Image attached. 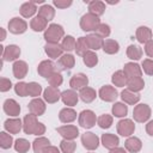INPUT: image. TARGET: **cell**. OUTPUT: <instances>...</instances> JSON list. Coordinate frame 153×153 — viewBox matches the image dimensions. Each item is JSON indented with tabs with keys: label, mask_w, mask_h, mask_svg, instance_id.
Listing matches in <instances>:
<instances>
[{
	"label": "cell",
	"mask_w": 153,
	"mask_h": 153,
	"mask_svg": "<svg viewBox=\"0 0 153 153\" xmlns=\"http://www.w3.org/2000/svg\"><path fill=\"white\" fill-rule=\"evenodd\" d=\"M23 130L27 135L42 136L45 133V126L42 122L37 121V116L27 114L23 118Z\"/></svg>",
	"instance_id": "cell-1"
},
{
	"label": "cell",
	"mask_w": 153,
	"mask_h": 153,
	"mask_svg": "<svg viewBox=\"0 0 153 153\" xmlns=\"http://www.w3.org/2000/svg\"><path fill=\"white\" fill-rule=\"evenodd\" d=\"M65 37V29L59 24H50L44 31V39L47 43H59Z\"/></svg>",
	"instance_id": "cell-2"
},
{
	"label": "cell",
	"mask_w": 153,
	"mask_h": 153,
	"mask_svg": "<svg viewBox=\"0 0 153 153\" xmlns=\"http://www.w3.org/2000/svg\"><path fill=\"white\" fill-rule=\"evenodd\" d=\"M99 24H100L99 17H97L92 13H86L80 18V27L85 32L96 31V29L99 26Z\"/></svg>",
	"instance_id": "cell-3"
},
{
	"label": "cell",
	"mask_w": 153,
	"mask_h": 153,
	"mask_svg": "<svg viewBox=\"0 0 153 153\" xmlns=\"http://www.w3.org/2000/svg\"><path fill=\"white\" fill-rule=\"evenodd\" d=\"M78 123L85 129H91L97 123V116L92 110H82L78 115Z\"/></svg>",
	"instance_id": "cell-4"
},
{
	"label": "cell",
	"mask_w": 153,
	"mask_h": 153,
	"mask_svg": "<svg viewBox=\"0 0 153 153\" xmlns=\"http://www.w3.org/2000/svg\"><path fill=\"white\" fill-rule=\"evenodd\" d=\"M151 108L149 105L147 104H137L134 106V110H133V117L136 122L139 123H145L149 120L151 117Z\"/></svg>",
	"instance_id": "cell-5"
},
{
	"label": "cell",
	"mask_w": 153,
	"mask_h": 153,
	"mask_svg": "<svg viewBox=\"0 0 153 153\" xmlns=\"http://www.w3.org/2000/svg\"><path fill=\"white\" fill-rule=\"evenodd\" d=\"M116 129H117V133L121 136L129 137V136H131L134 134L135 124L130 118H123V120L118 121V123L116 126Z\"/></svg>",
	"instance_id": "cell-6"
},
{
	"label": "cell",
	"mask_w": 153,
	"mask_h": 153,
	"mask_svg": "<svg viewBox=\"0 0 153 153\" xmlns=\"http://www.w3.org/2000/svg\"><path fill=\"white\" fill-rule=\"evenodd\" d=\"M98 96L102 100L106 102V103H111L115 102L118 97V92L116 91V88L111 85H104L99 88L98 91Z\"/></svg>",
	"instance_id": "cell-7"
},
{
	"label": "cell",
	"mask_w": 153,
	"mask_h": 153,
	"mask_svg": "<svg viewBox=\"0 0 153 153\" xmlns=\"http://www.w3.org/2000/svg\"><path fill=\"white\" fill-rule=\"evenodd\" d=\"M81 143L88 151H94L99 146V137L92 131H85L81 135Z\"/></svg>",
	"instance_id": "cell-8"
},
{
	"label": "cell",
	"mask_w": 153,
	"mask_h": 153,
	"mask_svg": "<svg viewBox=\"0 0 153 153\" xmlns=\"http://www.w3.org/2000/svg\"><path fill=\"white\" fill-rule=\"evenodd\" d=\"M26 29H27V23L19 17H13L8 22V31L11 33L20 35V33H24Z\"/></svg>",
	"instance_id": "cell-9"
},
{
	"label": "cell",
	"mask_w": 153,
	"mask_h": 153,
	"mask_svg": "<svg viewBox=\"0 0 153 153\" xmlns=\"http://www.w3.org/2000/svg\"><path fill=\"white\" fill-rule=\"evenodd\" d=\"M56 130L66 140H74L79 136V129L76 126H73V124H66V126L57 127Z\"/></svg>",
	"instance_id": "cell-10"
},
{
	"label": "cell",
	"mask_w": 153,
	"mask_h": 153,
	"mask_svg": "<svg viewBox=\"0 0 153 153\" xmlns=\"http://www.w3.org/2000/svg\"><path fill=\"white\" fill-rule=\"evenodd\" d=\"M20 56V48L16 44H8L7 47L4 48V51H2V62L4 61H17L18 57Z\"/></svg>",
	"instance_id": "cell-11"
},
{
	"label": "cell",
	"mask_w": 153,
	"mask_h": 153,
	"mask_svg": "<svg viewBox=\"0 0 153 153\" xmlns=\"http://www.w3.org/2000/svg\"><path fill=\"white\" fill-rule=\"evenodd\" d=\"M55 68H56V65L51 60H43V61L39 62L38 67H37V72L41 76L48 79L53 73L56 72Z\"/></svg>",
	"instance_id": "cell-12"
},
{
	"label": "cell",
	"mask_w": 153,
	"mask_h": 153,
	"mask_svg": "<svg viewBox=\"0 0 153 153\" xmlns=\"http://www.w3.org/2000/svg\"><path fill=\"white\" fill-rule=\"evenodd\" d=\"M29 111L30 114L35 115V116H42L44 112H45V109H47V105H45V102L44 99H41V98H33L29 105Z\"/></svg>",
	"instance_id": "cell-13"
},
{
	"label": "cell",
	"mask_w": 153,
	"mask_h": 153,
	"mask_svg": "<svg viewBox=\"0 0 153 153\" xmlns=\"http://www.w3.org/2000/svg\"><path fill=\"white\" fill-rule=\"evenodd\" d=\"M88 85V78L84 73L74 74L69 80V86L72 90H81Z\"/></svg>",
	"instance_id": "cell-14"
},
{
	"label": "cell",
	"mask_w": 153,
	"mask_h": 153,
	"mask_svg": "<svg viewBox=\"0 0 153 153\" xmlns=\"http://www.w3.org/2000/svg\"><path fill=\"white\" fill-rule=\"evenodd\" d=\"M43 99L48 104H54V103H56V102H59L61 99V92H60V90L57 87L48 86L43 91Z\"/></svg>",
	"instance_id": "cell-15"
},
{
	"label": "cell",
	"mask_w": 153,
	"mask_h": 153,
	"mask_svg": "<svg viewBox=\"0 0 153 153\" xmlns=\"http://www.w3.org/2000/svg\"><path fill=\"white\" fill-rule=\"evenodd\" d=\"M61 100L63 102L65 105H67L68 108H72L74 105H76L78 100H79V93H76L75 90H66L63 92H61Z\"/></svg>",
	"instance_id": "cell-16"
},
{
	"label": "cell",
	"mask_w": 153,
	"mask_h": 153,
	"mask_svg": "<svg viewBox=\"0 0 153 153\" xmlns=\"http://www.w3.org/2000/svg\"><path fill=\"white\" fill-rule=\"evenodd\" d=\"M44 51L48 55V57H50L53 60L60 59L63 55V49H62L61 44H59V43H45Z\"/></svg>",
	"instance_id": "cell-17"
},
{
	"label": "cell",
	"mask_w": 153,
	"mask_h": 153,
	"mask_svg": "<svg viewBox=\"0 0 153 153\" xmlns=\"http://www.w3.org/2000/svg\"><path fill=\"white\" fill-rule=\"evenodd\" d=\"M123 73L126 74V76L128 79H131V78H141L142 69H141V67L137 63H135V62H128L123 67Z\"/></svg>",
	"instance_id": "cell-18"
},
{
	"label": "cell",
	"mask_w": 153,
	"mask_h": 153,
	"mask_svg": "<svg viewBox=\"0 0 153 153\" xmlns=\"http://www.w3.org/2000/svg\"><path fill=\"white\" fill-rule=\"evenodd\" d=\"M27 63L23 60H17L14 61L13 66H12V72H13V75L14 78L17 79H24L27 74Z\"/></svg>",
	"instance_id": "cell-19"
},
{
	"label": "cell",
	"mask_w": 153,
	"mask_h": 153,
	"mask_svg": "<svg viewBox=\"0 0 153 153\" xmlns=\"http://www.w3.org/2000/svg\"><path fill=\"white\" fill-rule=\"evenodd\" d=\"M4 111L6 115L12 116V117H17L20 114V105L12 98H8L4 102Z\"/></svg>",
	"instance_id": "cell-20"
},
{
	"label": "cell",
	"mask_w": 153,
	"mask_h": 153,
	"mask_svg": "<svg viewBox=\"0 0 153 153\" xmlns=\"http://www.w3.org/2000/svg\"><path fill=\"white\" fill-rule=\"evenodd\" d=\"M4 128L10 134H18L23 129V121L20 118H8L5 121Z\"/></svg>",
	"instance_id": "cell-21"
},
{
	"label": "cell",
	"mask_w": 153,
	"mask_h": 153,
	"mask_svg": "<svg viewBox=\"0 0 153 153\" xmlns=\"http://www.w3.org/2000/svg\"><path fill=\"white\" fill-rule=\"evenodd\" d=\"M75 65V57L72 54H63L59 60H57V67L61 71H69L74 67Z\"/></svg>",
	"instance_id": "cell-22"
},
{
	"label": "cell",
	"mask_w": 153,
	"mask_h": 153,
	"mask_svg": "<svg viewBox=\"0 0 153 153\" xmlns=\"http://www.w3.org/2000/svg\"><path fill=\"white\" fill-rule=\"evenodd\" d=\"M152 36H153V32L152 30L148 27V26H139L136 29V32H135V37L137 39L139 43H147L152 39Z\"/></svg>",
	"instance_id": "cell-23"
},
{
	"label": "cell",
	"mask_w": 153,
	"mask_h": 153,
	"mask_svg": "<svg viewBox=\"0 0 153 153\" xmlns=\"http://www.w3.org/2000/svg\"><path fill=\"white\" fill-rule=\"evenodd\" d=\"M100 142L102 145L106 148V149H112V148H116L118 147V143H120V139L118 136H116L115 134H110V133H106V134H103L102 137H100Z\"/></svg>",
	"instance_id": "cell-24"
},
{
	"label": "cell",
	"mask_w": 153,
	"mask_h": 153,
	"mask_svg": "<svg viewBox=\"0 0 153 153\" xmlns=\"http://www.w3.org/2000/svg\"><path fill=\"white\" fill-rule=\"evenodd\" d=\"M124 148L130 153H137L142 148V142L136 136H129L124 142Z\"/></svg>",
	"instance_id": "cell-25"
},
{
	"label": "cell",
	"mask_w": 153,
	"mask_h": 153,
	"mask_svg": "<svg viewBox=\"0 0 153 153\" xmlns=\"http://www.w3.org/2000/svg\"><path fill=\"white\" fill-rule=\"evenodd\" d=\"M59 120L62 123H71L76 120V111L73 108H63L59 112Z\"/></svg>",
	"instance_id": "cell-26"
},
{
	"label": "cell",
	"mask_w": 153,
	"mask_h": 153,
	"mask_svg": "<svg viewBox=\"0 0 153 153\" xmlns=\"http://www.w3.org/2000/svg\"><path fill=\"white\" fill-rule=\"evenodd\" d=\"M88 5V13H92L97 17H100L105 12V4L99 0H92V1H85Z\"/></svg>",
	"instance_id": "cell-27"
},
{
	"label": "cell",
	"mask_w": 153,
	"mask_h": 153,
	"mask_svg": "<svg viewBox=\"0 0 153 153\" xmlns=\"http://www.w3.org/2000/svg\"><path fill=\"white\" fill-rule=\"evenodd\" d=\"M121 98H122V100L126 104H128V105H135L140 100V94L136 93V92H133V91H130L128 88H126V90H123L121 92Z\"/></svg>",
	"instance_id": "cell-28"
},
{
	"label": "cell",
	"mask_w": 153,
	"mask_h": 153,
	"mask_svg": "<svg viewBox=\"0 0 153 153\" xmlns=\"http://www.w3.org/2000/svg\"><path fill=\"white\" fill-rule=\"evenodd\" d=\"M37 11H38L37 10V6H36V4L33 1H26L19 8V13L24 18H31Z\"/></svg>",
	"instance_id": "cell-29"
},
{
	"label": "cell",
	"mask_w": 153,
	"mask_h": 153,
	"mask_svg": "<svg viewBox=\"0 0 153 153\" xmlns=\"http://www.w3.org/2000/svg\"><path fill=\"white\" fill-rule=\"evenodd\" d=\"M96 97H97V92L92 87L86 86V87L79 90V98L84 103H91V102H93L96 99Z\"/></svg>",
	"instance_id": "cell-30"
},
{
	"label": "cell",
	"mask_w": 153,
	"mask_h": 153,
	"mask_svg": "<svg viewBox=\"0 0 153 153\" xmlns=\"http://www.w3.org/2000/svg\"><path fill=\"white\" fill-rule=\"evenodd\" d=\"M37 16L41 17V18H43V19H45L47 22H50L55 17V10H54V7L51 5L44 4V5H42L38 8V14Z\"/></svg>",
	"instance_id": "cell-31"
},
{
	"label": "cell",
	"mask_w": 153,
	"mask_h": 153,
	"mask_svg": "<svg viewBox=\"0 0 153 153\" xmlns=\"http://www.w3.org/2000/svg\"><path fill=\"white\" fill-rule=\"evenodd\" d=\"M86 41H87L88 48H90L92 51L103 48L104 39H103L102 37H99L98 35H96V33H90V35H87V36H86Z\"/></svg>",
	"instance_id": "cell-32"
},
{
	"label": "cell",
	"mask_w": 153,
	"mask_h": 153,
	"mask_svg": "<svg viewBox=\"0 0 153 153\" xmlns=\"http://www.w3.org/2000/svg\"><path fill=\"white\" fill-rule=\"evenodd\" d=\"M48 146H50V141H49V139H47L44 136H38L32 142V149L35 153H43V151Z\"/></svg>",
	"instance_id": "cell-33"
},
{
	"label": "cell",
	"mask_w": 153,
	"mask_h": 153,
	"mask_svg": "<svg viewBox=\"0 0 153 153\" xmlns=\"http://www.w3.org/2000/svg\"><path fill=\"white\" fill-rule=\"evenodd\" d=\"M47 25H48V22L38 16L33 17L30 22V27L35 31V32H41V31H45L47 30Z\"/></svg>",
	"instance_id": "cell-34"
},
{
	"label": "cell",
	"mask_w": 153,
	"mask_h": 153,
	"mask_svg": "<svg viewBox=\"0 0 153 153\" xmlns=\"http://www.w3.org/2000/svg\"><path fill=\"white\" fill-rule=\"evenodd\" d=\"M105 54H109V55H114V54H117L118 50H120V44L115 39H105L104 43H103V48Z\"/></svg>",
	"instance_id": "cell-35"
},
{
	"label": "cell",
	"mask_w": 153,
	"mask_h": 153,
	"mask_svg": "<svg viewBox=\"0 0 153 153\" xmlns=\"http://www.w3.org/2000/svg\"><path fill=\"white\" fill-rule=\"evenodd\" d=\"M145 87V81L142 78H131V79H128V82H127V88L133 91V92H140L141 90H143Z\"/></svg>",
	"instance_id": "cell-36"
},
{
	"label": "cell",
	"mask_w": 153,
	"mask_h": 153,
	"mask_svg": "<svg viewBox=\"0 0 153 153\" xmlns=\"http://www.w3.org/2000/svg\"><path fill=\"white\" fill-rule=\"evenodd\" d=\"M111 81L115 86L117 87H123V86H127V82H128V78L126 76V74L123 73V71H116L112 76H111Z\"/></svg>",
	"instance_id": "cell-37"
},
{
	"label": "cell",
	"mask_w": 153,
	"mask_h": 153,
	"mask_svg": "<svg viewBox=\"0 0 153 153\" xmlns=\"http://www.w3.org/2000/svg\"><path fill=\"white\" fill-rule=\"evenodd\" d=\"M111 111L115 117H126L128 114V105H126V103L117 102L112 105Z\"/></svg>",
	"instance_id": "cell-38"
},
{
	"label": "cell",
	"mask_w": 153,
	"mask_h": 153,
	"mask_svg": "<svg viewBox=\"0 0 153 153\" xmlns=\"http://www.w3.org/2000/svg\"><path fill=\"white\" fill-rule=\"evenodd\" d=\"M75 45H76V41L73 36L71 35H67L63 37V39L61 41V47L63 49V51H67V53H71L73 50H75Z\"/></svg>",
	"instance_id": "cell-39"
},
{
	"label": "cell",
	"mask_w": 153,
	"mask_h": 153,
	"mask_svg": "<svg viewBox=\"0 0 153 153\" xmlns=\"http://www.w3.org/2000/svg\"><path fill=\"white\" fill-rule=\"evenodd\" d=\"M88 50H90V48H88L86 37H84V36L79 37V38L76 39V45H75L76 55H79V56H84Z\"/></svg>",
	"instance_id": "cell-40"
},
{
	"label": "cell",
	"mask_w": 153,
	"mask_h": 153,
	"mask_svg": "<svg viewBox=\"0 0 153 153\" xmlns=\"http://www.w3.org/2000/svg\"><path fill=\"white\" fill-rule=\"evenodd\" d=\"M127 56L133 60V61H136V60H140L142 57V49L139 47V45H135V44H130L128 48H127Z\"/></svg>",
	"instance_id": "cell-41"
},
{
	"label": "cell",
	"mask_w": 153,
	"mask_h": 153,
	"mask_svg": "<svg viewBox=\"0 0 153 153\" xmlns=\"http://www.w3.org/2000/svg\"><path fill=\"white\" fill-rule=\"evenodd\" d=\"M82 62H84V65H85L86 67L92 68V67H94V66L98 63V56H97V54H96L94 51L88 50V51L82 56Z\"/></svg>",
	"instance_id": "cell-42"
},
{
	"label": "cell",
	"mask_w": 153,
	"mask_h": 153,
	"mask_svg": "<svg viewBox=\"0 0 153 153\" xmlns=\"http://www.w3.org/2000/svg\"><path fill=\"white\" fill-rule=\"evenodd\" d=\"M14 145L13 142V137L10 135V133L7 131H1L0 133V147L2 149H8Z\"/></svg>",
	"instance_id": "cell-43"
},
{
	"label": "cell",
	"mask_w": 153,
	"mask_h": 153,
	"mask_svg": "<svg viewBox=\"0 0 153 153\" xmlns=\"http://www.w3.org/2000/svg\"><path fill=\"white\" fill-rule=\"evenodd\" d=\"M13 147H14V149H16L18 153H26V152L30 149L31 146H30V142H29L26 139L20 137V139H17V140L14 141Z\"/></svg>",
	"instance_id": "cell-44"
},
{
	"label": "cell",
	"mask_w": 153,
	"mask_h": 153,
	"mask_svg": "<svg viewBox=\"0 0 153 153\" xmlns=\"http://www.w3.org/2000/svg\"><path fill=\"white\" fill-rule=\"evenodd\" d=\"M112 121H114V118H112L111 115H109V114H103V115H100V116L97 118V124H98L102 129H109V128L111 127V124H112Z\"/></svg>",
	"instance_id": "cell-45"
},
{
	"label": "cell",
	"mask_w": 153,
	"mask_h": 153,
	"mask_svg": "<svg viewBox=\"0 0 153 153\" xmlns=\"http://www.w3.org/2000/svg\"><path fill=\"white\" fill-rule=\"evenodd\" d=\"M76 148V143L74 142V140H66L63 139L60 142V149L62 153H74Z\"/></svg>",
	"instance_id": "cell-46"
},
{
	"label": "cell",
	"mask_w": 153,
	"mask_h": 153,
	"mask_svg": "<svg viewBox=\"0 0 153 153\" xmlns=\"http://www.w3.org/2000/svg\"><path fill=\"white\" fill-rule=\"evenodd\" d=\"M27 93L32 98H38V96H41V93H42V86L36 81H31V82H29Z\"/></svg>",
	"instance_id": "cell-47"
},
{
	"label": "cell",
	"mask_w": 153,
	"mask_h": 153,
	"mask_svg": "<svg viewBox=\"0 0 153 153\" xmlns=\"http://www.w3.org/2000/svg\"><path fill=\"white\" fill-rule=\"evenodd\" d=\"M94 33L98 35L99 37H102V38L104 39V38H108V37L110 36V33H111V29H110V26H109L108 24H105V23H100L99 26L96 29Z\"/></svg>",
	"instance_id": "cell-48"
},
{
	"label": "cell",
	"mask_w": 153,
	"mask_h": 153,
	"mask_svg": "<svg viewBox=\"0 0 153 153\" xmlns=\"http://www.w3.org/2000/svg\"><path fill=\"white\" fill-rule=\"evenodd\" d=\"M62 82H63V76H62L61 73H59V72L53 73V74L48 78V84H49V86L59 87V86H61Z\"/></svg>",
	"instance_id": "cell-49"
},
{
	"label": "cell",
	"mask_w": 153,
	"mask_h": 153,
	"mask_svg": "<svg viewBox=\"0 0 153 153\" xmlns=\"http://www.w3.org/2000/svg\"><path fill=\"white\" fill-rule=\"evenodd\" d=\"M27 87H29V82H25V81H19L14 85V92L20 96V97H26L29 96L27 93Z\"/></svg>",
	"instance_id": "cell-50"
},
{
	"label": "cell",
	"mask_w": 153,
	"mask_h": 153,
	"mask_svg": "<svg viewBox=\"0 0 153 153\" xmlns=\"http://www.w3.org/2000/svg\"><path fill=\"white\" fill-rule=\"evenodd\" d=\"M142 69L147 75H153V59H146L142 61Z\"/></svg>",
	"instance_id": "cell-51"
},
{
	"label": "cell",
	"mask_w": 153,
	"mask_h": 153,
	"mask_svg": "<svg viewBox=\"0 0 153 153\" xmlns=\"http://www.w3.org/2000/svg\"><path fill=\"white\" fill-rule=\"evenodd\" d=\"M11 87H12V82L10 79H7V78L0 79V91L1 92H7L11 90Z\"/></svg>",
	"instance_id": "cell-52"
},
{
	"label": "cell",
	"mask_w": 153,
	"mask_h": 153,
	"mask_svg": "<svg viewBox=\"0 0 153 153\" xmlns=\"http://www.w3.org/2000/svg\"><path fill=\"white\" fill-rule=\"evenodd\" d=\"M72 4H73L72 0H54V1H53V5H54L55 7H57V8H62V10L69 7Z\"/></svg>",
	"instance_id": "cell-53"
},
{
	"label": "cell",
	"mask_w": 153,
	"mask_h": 153,
	"mask_svg": "<svg viewBox=\"0 0 153 153\" xmlns=\"http://www.w3.org/2000/svg\"><path fill=\"white\" fill-rule=\"evenodd\" d=\"M145 53L148 57L153 59V39H151L149 42L145 44Z\"/></svg>",
	"instance_id": "cell-54"
},
{
	"label": "cell",
	"mask_w": 153,
	"mask_h": 153,
	"mask_svg": "<svg viewBox=\"0 0 153 153\" xmlns=\"http://www.w3.org/2000/svg\"><path fill=\"white\" fill-rule=\"evenodd\" d=\"M146 131H147V134L149 136H153V120L147 122V124H146Z\"/></svg>",
	"instance_id": "cell-55"
},
{
	"label": "cell",
	"mask_w": 153,
	"mask_h": 153,
	"mask_svg": "<svg viewBox=\"0 0 153 153\" xmlns=\"http://www.w3.org/2000/svg\"><path fill=\"white\" fill-rule=\"evenodd\" d=\"M43 153H61L59 149H57V147H55V146H48L44 151H43Z\"/></svg>",
	"instance_id": "cell-56"
},
{
	"label": "cell",
	"mask_w": 153,
	"mask_h": 153,
	"mask_svg": "<svg viewBox=\"0 0 153 153\" xmlns=\"http://www.w3.org/2000/svg\"><path fill=\"white\" fill-rule=\"evenodd\" d=\"M109 153H127V149L123 147H116L109 151Z\"/></svg>",
	"instance_id": "cell-57"
},
{
	"label": "cell",
	"mask_w": 153,
	"mask_h": 153,
	"mask_svg": "<svg viewBox=\"0 0 153 153\" xmlns=\"http://www.w3.org/2000/svg\"><path fill=\"white\" fill-rule=\"evenodd\" d=\"M0 31H1V38H0V39L4 41V39L6 38V31H5V29H2V27L0 29Z\"/></svg>",
	"instance_id": "cell-58"
},
{
	"label": "cell",
	"mask_w": 153,
	"mask_h": 153,
	"mask_svg": "<svg viewBox=\"0 0 153 153\" xmlns=\"http://www.w3.org/2000/svg\"><path fill=\"white\" fill-rule=\"evenodd\" d=\"M90 153H93V152H90Z\"/></svg>",
	"instance_id": "cell-59"
}]
</instances>
